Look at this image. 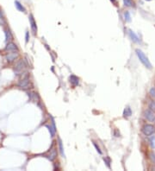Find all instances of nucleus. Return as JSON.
Listing matches in <instances>:
<instances>
[{
  "instance_id": "f257e3e1",
  "label": "nucleus",
  "mask_w": 155,
  "mask_h": 171,
  "mask_svg": "<svg viewBox=\"0 0 155 171\" xmlns=\"http://www.w3.org/2000/svg\"><path fill=\"white\" fill-rule=\"evenodd\" d=\"M135 52H136V54H137V56H138L139 60L140 61V62H141L146 68H147L148 69L152 68V64H151V62L149 61L148 58L146 56V54L140 49H136Z\"/></svg>"
},
{
  "instance_id": "f03ea898",
  "label": "nucleus",
  "mask_w": 155,
  "mask_h": 171,
  "mask_svg": "<svg viewBox=\"0 0 155 171\" xmlns=\"http://www.w3.org/2000/svg\"><path fill=\"white\" fill-rule=\"evenodd\" d=\"M17 86L23 90L28 88V86H29V77H28V73H24L23 75L22 74V79L18 81Z\"/></svg>"
},
{
  "instance_id": "7ed1b4c3",
  "label": "nucleus",
  "mask_w": 155,
  "mask_h": 171,
  "mask_svg": "<svg viewBox=\"0 0 155 171\" xmlns=\"http://www.w3.org/2000/svg\"><path fill=\"white\" fill-rule=\"evenodd\" d=\"M142 132L146 136H151L155 132V127L152 125H145L142 128Z\"/></svg>"
},
{
  "instance_id": "20e7f679",
  "label": "nucleus",
  "mask_w": 155,
  "mask_h": 171,
  "mask_svg": "<svg viewBox=\"0 0 155 171\" xmlns=\"http://www.w3.org/2000/svg\"><path fill=\"white\" fill-rule=\"evenodd\" d=\"M16 68H15V74L17 75H19V74H23V72L25 68V64L24 61L23 60H20L19 61H17V63L16 64Z\"/></svg>"
},
{
  "instance_id": "39448f33",
  "label": "nucleus",
  "mask_w": 155,
  "mask_h": 171,
  "mask_svg": "<svg viewBox=\"0 0 155 171\" xmlns=\"http://www.w3.org/2000/svg\"><path fill=\"white\" fill-rule=\"evenodd\" d=\"M19 55L18 51H14V52H10L5 55V59L7 60V61L9 62H12V61H16Z\"/></svg>"
},
{
  "instance_id": "423d86ee",
  "label": "nucleus",
  "mask_w": 155,
  "mask_h": 171,
  "mask_svg": "<svg viewBox=\"0 0 155 171\" xmlns=\"http://www.w3.org/2000/svg\"><path fill=\"white\" fill-rule=\"evenodd\" d=\"M5 51L7 52H14V51H18V48H17V44L14 43H9L8 44L5 46Z\"/></svg>"
},
{
  "instance_id": "0eeeda50",
  "label": "nucleus",
  "mask_w": 155,
  "mask_h": 171,
  "mask_svg": "<svg viewBox=\"0 0 155 171\" xmlns=\"http://www.w3.org/2000/svg\"><path fill=\"white\" fill-rule=\"evenodd\" d=\"M144 114H145V118L147 119V120H148L150 122H154L155 114L152 110H147Z\"/></svg>"
},
{
  "instance_id": "6e6552de",
  "label": "nucleus",
  "mask_w": 155,
  "mask_h": 171,
  "mask_svg": "<svg viewBox=\"0 0 155 171\" xmlns=\"http://www.w3.org/2000/svg\"><path fill=\"white\" fill-rule=\"evenodd\" d=\"M29 23H30V27H31V30L33 31L34 35L36 34L37 32V26H36V23H35V19H34V17L32 14L29 15Z\"/></svg>"
},
{
  "instance_id": "1a4fd4ad",
  "label": "nucleus",
  "mask_w": 155,
  "mask_h": 171,
  "mask_svg": "<svg viewBox=\"0 0 155 171\" xmlns=\"http://www.w3.org/2000/svg\"><path fill=\"white\" fill-rule=\"evenodd\" d=\"M129 37L131 38V40H132L133 42H134V43H140V39H139V37L136 36L135 34H134V31H132L131 30H129Z\"/></svg>"
},
{
  "instance_id": "9d476101",
  "label": "nucleus",
  "mask_w": 155,
  "mask_h": 171,
  "mask_svg": "<svg viewBox=\"0 0 155 171\" xmlns=\"http://www.w3.org/2000/svg\"><path fill=\"white\" fill-rule=\"evenodd\" d=\"M56 156H57L56 150H55V149H52V150H50L49 154L47 156V157H48V159L50 160V161H53V160L56 158Z\"/></svg>"
},
{
  "instance_id": "9b49d317",
  "label": "nucleus",
  "mask_w": 155,
  "mask_h": 171,
  "mask_svg": "<svg viewBox=\"0 0 155 171\" xmlns=\"http://www.w3.org/2000/svg\"><path fill=\"white\" fill-rule=\"evenodd\" d=\"M131 115H132V110H131V108L129 106H127L124 109V112H123L124 118H129Z\"/></svg>"
},
{
  "instance_id": "f8f14e48",
  "label": "nucleus",
  "mask_w": 155,
  "mask_h": 171,
  "mask_svg": "<svg viewBox=\"0 0 155 171\" xmlns=\"http://www.w3.org/2000/svg\"><path fill=\"white\" fill-rule=\"evenodd\" d=\"M15 5H16V7H17V9L18 10H20V11H22V12H25V8L23 6V4H22L21 3H20L19 1H15Z\"/></svg>"
},
{
  "instance_id": "ddd939ff",
  "label": "nucleus",
  "mask_w": 155,
  "mask_h": 171,
  "mask_svg": "<svg viewBox=\"0 0 155 171\" xmlns=\"http://www.w3.org/2000/svg\"><path fill=\"white\" fill-rule=\"evenodd\" d=\"M70 82H71L73 86L78 85V78L74 75H72L71 77H70Z\"/></svg>"
},
{
  "instance_id": "4468645a",
  "label": "nucleus",
  "mask_w": 155,
  "mask_h": 171,
  "mask_svg": "<svg viewBox=\"0 0 155 171\" xmlns=\"http://www.w3.org/2000/svg\"><path fill=\"white\" fill-rule=\"evenodd\" d=\"M123 3L127 7H132L134 5V3L133 0H123Z\"/></svg>"
},
{
  "instance_id": "2eb2a0df",
  "label": "nucleus",
  "mask_w": 155,
  "mask_h": 171,
  "mask_svg": "<svg viewBox=\"0 0 155 171\" xmlns=\"http://www.w3.org/2000/svg\"><path fill=\"white\" fill-rule=\"evenodd\" d=\"M5 38H6L7 42L12 40V35H11V33H10V31L9 30H5Z\"/></svg>"
},
{
  "instance_id": "dca6fc26",
  "label": "nucleus",
  "mask_w": 155,
  "mask_h": 171,
  "mask_svg": "<svg viewBox=\"0 0 155 171\" xmlns=\"http://www.w3.org/2000/svg\"><path fill=\"white\" fill-rule=\"evenodd\" d=\"M47 128H48V130H49L50 135H51V137H53V136H54V134H55V132H56V130H55L53 128V127L49 126V125H47Z\"/></svg>"
},
{
  "instance_id": "f3484780",
  "label": "nucleus",
  "mask_w": 155,
  "mask_h": 171,
  "mask_svg": "<svg viewBox=\"0 0 155 171\" xmlns=\"http://www.w3.org/2000/svg\"><path fill=\"white\" fill-rule=\"evenodd\" d=\"M124 17H125V20L127 22L131 21V17H130V14H129V11H126L125 13H124Z\"/></svg>"
},
{
  "instance_id": "a211bd4d",
  "label": "nucleus",
  "mask_w": 155,
  "mask_h": 171,
  "mask_svg": "<svg viewBox=\"0 0 155 171\" xmlns=\"http://www.w3.org/2000/svg\"><path fill=\"white\" fill-rule=\"evenodd\" d=\"M59 151H60L61 155L64 156V151H63V146H62V142L60 139H59Z\"/></svg>"
},
{
  "instance_id": "6ab92c4d",
  "label": "nucleus",
  "mask_w": 155,
  "mask_h": 171,
  "mask_svg": "<svg viewBox=\"0 0 155 171\" xmlns=\"http://www.w3.org/2000/svg\"><path fill=\"white\" fill-rule=\"evenodd\" d=\"M5 23L4 18H3V16L2 14V12L0 11V25H3Z\"/></svg>"
},
{
  "instance_id": "aec40b11",
  "label": "nucleus",
  "mask_w": 155,
  "mask_h": 171,
  "mask_svg": "<svg viewBox=\"0 0 155 171\" xmlns=\"http://www.w3.org/2000/svg\"><path fill=\"white\" fill-rule=\"evenodd\" d=\"M104 163H106V165H107L109 168H110V159H109V157L104 158Z\"/></svg>"
},
{
  "instance_id": "412c9836",
  "label": "nucleus",
  "mask_w": 155,
  "mask_h": 171,
  "mask_svg": "<svg viewBox=\"0 0 155 171\" xmlns=\"http://www.w3.org/2000/svg\"><path fill=\"white\" fill-rule=\"evenodd\" d=\"M149 108L155 112V101H153V102L150 103V105H149Z\"/></svg>"
},
{
  "instance_id": "4be33fe9",
  "label": "nucleus",
  "mask_w": 155,
  "mask_h": 171,
  "mask_svg": "<svg viewBox=\"0 0 155 171\" xmlns=\"http://www.w3.org/2000/svg\"><path fill=\"white\" fill-rule=\"evenodd\" d=\"M150 95L152 96L154 99H155V88H154V87L151 88V90H150Z\"/></svg>"
},
{
  "instance_id": "5701e85b",
  "label": "nucleus",
  "mask_w": 155,
  "mask_h": 171,
  "mask_svg": "<svg viewBox=\"0 0 155 171\" xmlns=\"http://www.w3.org/2000/svg\"><path fill=\"white\" fill-rule=\"evenodd\" d=\"M150 143H151V145H152V147L155 148V137H153L152 138H151V139H150Z\"/></svg>"
},
{
  "instance_id": "b1692460",
  "label": "nucleus",
  "mask_w": 155,
  "mask_h": 171,
  "mask_svg": "<svg viewBox=\"0 0 155 171\" xmlns=\"http://www.w3.org/2000/svg\"><path fill=\"white\" fill-rule=\"evenodd\" d=\"M93 145H94V147L96 148V150H97V151L98 152L99 154H102V150H100V148H99L98 146H97V143H93Z\"/></svg>"
},
{
  "instance_id": "393cba45",
  "label": "nucleus",
  "mask_w": 155,
  "mask_h": 171,
  "mask_svg": "<svg viewBox=\"0 0 155 171\" xmlns=\"http://www.w3.org/2000/svg\"><path fill=\"white\" fill-rule=\"evenodd\" d=\"M114 135H115V137H120V132H119L117 130H114Z\"/></svg>"
},
{
  "instance_id": "a878e982",
  "label": "nucleus",
  "mask_w": 155,
  "mask_h": 171,
  "mask_svg": "<svg viewBox=\"0 0 155 171\" xmlns=\"http://www.w3.org/2000/svg\"><path fill=\"white\" fill-rule=\"evenodd\" d=\"M25 38H26V43L28 42V39H29V36H28V32H26V35H25Z\"/></svg>"
},
{
  "instance_id": "bb28decb",
  "label": "nucleus",
  "mask_w": 155,
  "mask_h": 171,
  "mask_svg": "<svg viewBox=\"0 0 155 171\" xmlns=\"http://www.w3.org/2000/svg\"><path fill=\"white\" fill-rule=\"evenodd\" d=\"M110 1L112 2L113 3H116V0H110Z\"/></svg>"
},
{
  "instance_id": "cd10ccee",
  "label": "nucleus",
  "mask_w": 155,
  "mask_h": 171,
  "mask_svg": "<svg viewBox=\"0 0 155 171\" xmlns=\"http://www.w3.org/2000/svg\"><path fill=\"white\" fill-rule=\"evenodd\" d=\"M147 1H150V0H147Z\"/></svg>"
},
{
  "instance_id": "c85d7f7f",
  "label": "nucleus",
  "mask_w": 155,
  "mask_h": 171,
  "mask_svg": "<svg viewBox=\"0 0 155 171\" xmlns=\"http://www.w3.org/2000/svg\"><path fill=\"white\" fill-rule=\"evenodd\" d=\"M154 122H155V120H154Z\"/></svg>"
}]
</instances>
